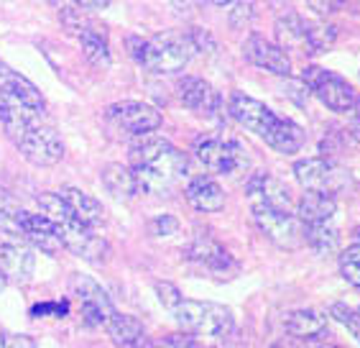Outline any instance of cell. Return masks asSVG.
I'll list each match as a JSON object with an SVG mask.
<instances>
[{
    "mask_svg": "<svg viewBox=\"0 0 360 348\" xmlns=\"http://www.w3.org/2000/svg\"><path fill=\"white\" fill-rule=\"evenodd\" d=\"M131 164L139 195H169L174 185L187 174L184 151L169 144L167 139L143 136L131 147Z\"/></svg>",
    "mask_w": 360,
    "mask_h": 348,
    "instance_id": "1",
    "label": "cell"
},
{
    "mask_svg": "<svg viewBox=\"0 0 360 348\" xmlns=\"http://www.w3.org/2000/svg\"><path fill=\"white\" fill-rule=\"evenodd\" d=\"M228 116L238 120L243 128H248L250 133H256L258 139H264L278 154H297L307 141V133L302 125L289 118H278L269 105L250 98L245 92L230 95Z\"/></svg>",
    "mask_w": 360,
    "mask_h": 348,
    "instance_id": "2",
    "label": "cell"
},
{
    "mask_svg": "<svg viewBox=\"0 0 360 348\" xmlns=\"http://www.w3.org/2000/svg\"><path fill=\"white\" fill-rule=\"evenodd\" d=\"M39 208H41V216L56 225L64 249H70L72 254H77L79 259H87V261H105L108 259L110 249L105 244V238L95 236V230L90 225L77 220L70 205L62 200V195L44 192V195H39Z\"/></svg>",
    "mask_w": 360,
    "mask_h": 348,
    "instance_id": "3",
    "label": "cell"
},
{
    "mask_svg": "<svg viewBox=\"0 0 360 348\" xmlns=\"http://www.w3.org/2000/svg\"><path fill=\"white\" fill-rule=\"evenodd\" d=\"M128 44H131L133 59H139L146 70L156 72V75L184 70L194 54V46L189 42L187 31H167V34L153 36L148 42L131 36Z\"/></svg>",
    "mask_w": 360,
    "mask_h": 348,
    "instance_id": "4",
    "label": "cell"
},
{
    "mask_svg": "<svg viewBox=\"0 0 360 348\" xmlns=\"http://www.w3.org/2000/svg\"><path fill=\"white\" fill-rule=\"evenodd\" d=\"M176 323L184 328V333L197 338H228L236 328V318L230 307L217 302H200V299H181L172 310Z\"/></svg>",
    "mask_w": 360,
    "mask_h": 348,
    "instance_id": "5",
    "label": "cell"
},
{
    "mask_svg": "<svg viewBox=\"0 0 360 348\" xmlns=\"http://www.w3.org/2000/svg\"><path fill=\"white\" fill-rule=\"evenodd\" d=\"M297 182L304 187V192H319V195L338 197L353 185V177L345 167H340L335 159L314 156V159H302L294 164Z\"/></svg>",
    "mask_w": 360,
    "mask_h": 348,
    "instance_id": "6",
    "label": "cell"
},
{
    "mask_svg": "<svg viewBox=\"0 0 360 348\" xmlns=\"http://www.w3.org/2000/svg\"><path fill=\"white\" fill-rule=\"evenodd\" d=\"M302 85L307 90H312L319 103L335 113H350L358 103V92L353 90V85H347L340 75L322 70V67H307L302 72Z\"/></svg>",
    "mask_w": 360,
    "mask_h": 348,
    "instance_id": "7",
    "label": "cell"
},
{
    "mask_svg": "<svg viewBox=\"0 0 360 348\" xmlns=\"http://www.w3.org/2000/svg\"><path fill=\"white\" fill-rule=\"evenodd\" d=\"M13 141L15 147H18V151L31 164H36V167H54L64 156V144L59 139V133L51 125H44L39 120L26 125Z\"/></svg>",
    "mask_w": 360,
    "mask_h": 348,
    "instance_id": "8",
    "label": "cell"
},
{
    "mask_svg": "<svg viewBox=\"0 0 360 348\" xmlns=\"http://www.w3.org/2000/svg\"><path fill=\"white\" fill-rule=\"evenodd\" d=\"M258 228L269 238L271 244L281 251H297L304 246V223L297 216H291L286 210H269L258 208L253 210Z\"/></svg>",
    "mask_w": 360,
    "mask_h": 348,
    "instance_id": "9",
    "label": "cell"
},
{
    "mask_svg": "<svg viewBox=\"0 0 360 348\" xmlns=\"http://www.w3.org/2000/svg\"><path fill=\"white\" fill-rule=\"evenodd\" d=\"M194 154H197V159L205 164V169L212 174H233L248 164L245 149H243L238 141L217 139V136L197 139Z\"/></svg>",
    "mask_w": 360,
    "mask_h": 348,
    "instance_id": "10",
    "label": "cell"
},
{
    "mask_svg": "<svg viewBox=\"0 0 360 348\" xmlns=\"http://www.w3.org/2000/svg\"><path fill=\"white\" fill-rule=\"evenodd\" d=\"M75 294H77V302H79L82 321L87 323V325L105 328L112 321V315L118 313V310L112 307L108 292L97 285L95 279L84 277V274H77L75 277Z\"/></svg>",
    "mask_w": 360,
    "mask_h": 348,
    "instance_id": "11",
    "label": "cell"
},
{
    "mask_svg": "<svg viewBox=\"0 0 360 348\" xmlns=\"http://www.w3.org/2000/svg\"><path fill=\"white\" fill-rule=\"evenodd\" d=\"M108 118L123 128V131L133 133V136H148L161 125V113L148 103H139V100H123L108 108Z\"/></svg>",
    "mask_w": 360,
    "mask_h": 348,
    "instance_id": "12",
    "label": "cell"
},
{
    "mask_svg": "<svg viewBox=\"0 0 360 348\" xmlns=\"http://www.w3.org/2000/svg\"><path fill=\"white\" fill-rule=\"evenodd\" d=\"M176 90H179V100L184 108H189L192 113L197 116H205V118H217L222 116V98L220 92L207 82V80H202V77H181L179 85H176Z\"/></svg>",
    "mask_w": 360,
    "mask_h": 348,
    "instance_id": "13",
    "label": "cell"
},
{
    "mask_svg": "<svg viewBox=\"0 0 360 348\" xmlns=\"http://www.w3.org/2000/svg\"><path fill=\"white\" fill-rule=\"evenodd\" d=\"M245 192H248V200L253 205V210L269 208V210H286V213H291V208H294L291 189L269 172L250 174Z\"/></svg>",
    "mask_w": 360,
    "mask_h": 348,
    "instance_id": "14",
    "label": "cell"
},
{
    "mask_svg": "<svg viewBox=\"0 0 360 348\" xmlns=\"http://www.w3.org/2000/svg\"><path fill=\"white\" fill-rule=\"evenodd\" d=\"M243 56L248 59L250 64H256L261 70L274 72L278 77H289L291 75V59L278 44L269 42L264 36L250 34L245 42H243Z\"/></svg>",
    "mask_w": 360,
    "mask_h": 348,
    "instance_id": "15",
    "label": "cell"
},
{
    "mask_svg": "<svg viewBox=\"0 0 360 348\" xmlns=\"http://www.w3.org/2000/svg\"><path fill=\"white\" fill-rule=\"evenodd\" d=\"M184 256H187L189 261H194V264H200V266H205V269H210V272H217V274H228L238 269L233 256L217 244L215 238L207 236V233H197V236L184 246Z\"/></svg>",
    "mask_w": 360,
    "mask_h": 348,
    "instance_id": "16",
    "label": "cell"
},
{
    "mask_svg": "<svg viewBox=\"0 0 360 348\" xmlns=\"http://www.w3.org/2000/svg\"><path fill=\"white\" fill-rule=\"evenodd\" d=\"M36 266L34 251L23 244H0V272L8 282L23 285L31 279Z\"/></svg>",
    "mask_w": 360,
    "mask_h": 348,
    "instance_id": "17",
    "label": "cell"
},
{
    "mask_svg": "<svg viewBox=\"0 0 360 348\" xmlns=\"http://www.w3.org/2000/svg\"><path fill=\"white\" fill-rule=\"evenodd\" d=\"M184 197L200 213H220L225 208V189L210 177H194L184 189Z\"/></svg>",
    "mask_w": 360,
    "mask_h": 348,
    "instance_id": "18",
    "label": "cell"
},
{
    "mask_svg": "<svg viewBox=\"0 0 360 348\" xmlns=\"http://www.w3.org/2000/svg\"><path fill=\"white\" fill-rule=\"evenodd\" d=\"M105 330H108L110 341L118 348H146V343H148L143 323L139 318H133V315L115 313L112 321L105 325Z\"/></svg>",
    "mask_w": 360,
    "mask_h": 348,
    "instance_id": "19",
    "label": "cell"
},
{
    "mask_svg": "<svg viewBox=\"0 0 360 348\" xmlns=\"http://www.w3.org/2000/svg\"><path fill=\"white\" fill-rule=\"evenodd\" d=\"M23 241L36 249H41L44 254H59L64 249L62 238H59V230L51 220H46L44 216H31L26 218V230H23Z\"/></svg>",
    "mask_w": 360,
    "mask_h": 348,
    "instance_id": "20",
    "label": "cell"
},
{
    "mask_svg": "<svg viewBox=\"0 0 360 348\" xmlns=\"http://www.w3.org/2000/svg\"><path fill=\"white\" fill-rule=\"evenodd\" d=\"M284 330L291 338L299 341H314L319 335H325L327 318L319 315L317 310H294L284 318Z\"/></svg>",
    "mask_w": 360,
    "mask_h": 348,
    "instance_id": "21",
    "label": "cell"
},
{
    "mask_svg": "<svg viewBox=\"0 0 360 348\" xmlns=\"http://www.w3.org/2000/svg\"><path fill=\"white\" fill-rule=\"evenodd\" d=\"M59 195H62V200L70 205V210L75 213L77 220H82L84 225L95 228V225H100L105 220V210H103V205H100V200H95L92 195L82 192V189L64 187Z\"/></svg>",
    "mask_w": 360,
    "mask_h": 348,
    "instance_id": "22",
    "label": "cell"
},
{
    "mask_svg": "<svg viewBox=\"0 0 360 348\" xmlns=\"http://www.w3.org/2000/svg\"><path fill=\"white\" fill-rule=\"evenodd\" d=\"M276 42L284 51L307 54V18L299 13H286L276 21Z\"/></svg>",
    "mask_w": 360,
    "mask_h": 348,
    "instance_id": "23",
    "label": "cell"
},
{
    "mask_svg": "<svg viewBox=\"0 0 360 348\" xmlns=\"http://www.w3.org/2000/svg\"><path fill=\"white\" fill-rule=\"evenodd\" d=\"M338 210V200L319 192H304L297 205V218L302 223H330Z\"/></svg>",
    "mask_w": 360,
    "mask_h": 348,
    "instance_id": "24",
    "label": "cell"
},
{
    "mask_svg": "<svg viewBox=\"0 0 360 348\" xmlns=\"http://www.w3.org/2000/svg\"><path fill=\"white\" fill-rule=\"evenodd\" d=\"M103 187L110 192L112 197H136L139 187H136V177L133 169L123 167V164H108L103 169Z\"/></svg>",
    "mask_w": 360,
    "mask_h": 348,
    "instance_id": "25",
    "label": "cell"
},
{
    "mask_svg": "<svg viewBox=\"0 0 360 348\" xmlns=\"http://www.w3.org/2000/svg\"><path fill=\"white\" fill-rule=\"evenodd\" d=\"M79 39V46H82L84 56L90 59L95 67H108L110 64V46H108V39L105 34H100V28L90 26L77 34Z\"/></svg>",
    "mask_w": 360,
    "mask_h": 348,
    "instance_id": "26",
    "label": "cell"
},
{
    "mask_svg": "<svg viewBox=\"0 0 360 348\" xmlns=\"http://www.w3.org/2000/svg\"><path fill=\"white\" fill-rule=\"evenodd\" d=\"M304 244L317 254H333L340 244V233L333 223H307L304 225Z\"/></svg>",
    "mask_w": 360,
    "mask_h": 348,
    "instance_id": "27",
    "label": "cell"
},
{
    "mask_svg": "<svg viewBox=\"0 0 360 348\" xmlns=\"http://www.w3.org/2000/svg\"><path fill=\"white\" fill-rule=\"evenodd\" d=\"M26 218H28V213L13 200V197L0 195V230H6L8 236L21 238V241H23Z\"/></svg>",
    "mask_w": 360,
    "mask_h": 348,
    "instance_id": "28",
    "label": "cell"
},
{
    "mask_svg": "<svg viewBox=\"0 0 360 348\" xmlns=\"http://www.w3.org/2000/svg\"><path fill=\"white\" fill-rule=\"evenodd\" d=\"M338 39V28L325 21H307V54H322L333 49Z\"/></svg>",
    "mask_w": 360,
    "mask_h": 348,
    "instance_id": "29",
    "label": "cell"
},
{
    "mask_svg": "<svg viewBox=\"0 0 360 348\" xmlns=\"http://www.w3.org/2000/svg\"><path fill=\"white\" fill-rule=\"evenodd\" d=\"M340 272L350 285L360 287V244L350 246L340 254Z\"/></svg>",
    "mask_w": 360,
    "mask_h": 348,
    "instance_id": "30",
    "label": "cell"
},
{
    "mask_svg": "<svg viewBox=\"0 0 360 348\" xmlns=\"http://www.w3.org/2000/svg\"><path fill=\"white\" fill-rule=\"evenodd\" d=\"M333 318H338L342 325L353 333V338L360 343V307H347V305H333Z\"/></svg>",
    "mask_w": 360,
    "mask_h": 348,
    "instance_id": "31",
    "label": "cell"
},
{
    "mask_svg": "<svg viewBox=\"0 0 360 348\" xmlns=\"http://www.w3.org/2000/svg\"><path fill=\"white\" fill-rule=\"evenodd\" d=\"M146 348H200V343L189 338V335H167V338H159V341H148Z\"/></svg>",
    "mask_w": 360,
    "mask_h": 348,
    "instance_id": "32",
    "label": "cell"
},
{
    "mask_svg": "<svg viewBox=\"0 0 360 348\" xmlns=\"http://www.w3.org/2000/svg\"><path fill=\"white\" fill-rule=\"evenodd\" d=\"M156 294H159V302L167 307V310H174V307L184 299L181 297V292L172 285V282H156Z\"/></svg>",
    "mask_w": 360,
    "mask_h": 348,
    "instance_id": "33",
    "label": "cell"
},
{
    "mask_svg": "<svg viewBox=\"0 0 360 348\" xmlns=\"http://www.w3.org/2000/svg\"><path fill=\"white\" fill-rule=\"evenodd\" d=\"M176 228H179V220H176L174 216H156L151 220L153 236H172Z\"/></svg>",
    "mask_w": 360,
    "mask_h": 348,
    "instance_id": "34",
    "label": "cell"
},
{
    "mask_svg": "<svg viewBox=\"0 0 360 348\" xmlns=\"http://www.w3.org/2000/svg\"><path fill=\"white\" fill-rule=\"evenodd\" d=\"M307 6L317 15H333L342 8V0H307Z\"/></svg>",
    "mask_w": 360,
    "mask_h": 348,
    "instance_id": "35",
    "label": "cell"
},
{
    "mask_svg": "<svg viewBox=\"0 0 360 348\" xmlns=\"http://www.w3.org/2000/svg\"><path fill=\"white\" fill-rule=\"evenodd\" d=\"M0 348H36V343H34V338H28V335L0 333Z\"/></svg>",
    "mask_w": 360,
    "mask_h": 348,
    "instance_id": "36",
    "label": "cell"
},
{
    "mask_svg": "<svg viewBox=\"0 0 360 348\" xmlns=\"http://www.w3.org/2000/svg\"><path fill=\"white\" fill-rule=\"evenodd\" d=\"M67 310H70L67 302H49V305H36L34 310H31V315H34V318H39V315H54V318H62Z\"/></svg>",
    "mask_w": 360,
    "mask_h": 348,
    "instance_id": "37",
    "label": "cell"
},
{
    "mask_svg": "<svg viewBox=\"0 0 360 348\" xmlns=\"http://www.w3.org/2000/svg\"><path fill=\"white\" fill-rule=\"evenodd\" d=\"M347 136L360 144V98L355 103V108L350 111V128H347Z\"/></svg>",
    "mask_w": 360,
    "mask_h": 348,
    "instance_id": "38",
    "label": "cell"
},
{
    "mask_svg": "<svg viewBox=\"0 0 360 348\" xmlns=\"http://www.w3.org/2000/svg\"><path fill=\"white\" fill-rule=\"evenodd\" d=\"M46 3H49V6H54L59 13H64V11H72V8L79 6L77 0H46ZM79 8H82V6H79Z\"/></svg>",
    "mask_w": 360,
    "mask_h": 348,
    "instance_id": "39",
    "label": "cell"
},
{
    "mask_svg": "<svg viewBox=\"0 0 360 348\" xmlns=\"http://www.w3.org/2000/svg\"><path fill=\"white\" fill-rule=\"evenodd\" d=\"M82 8H90V11H103V8L110 6V0H77Z\"/></svg>",
    "mask_w": 360,
    "mask_h": 348,
    "instance_id": "40",
    "label": "cell"
},
{
    "mask_svg": "<svg viewBox=\"0 0 360 348\" xmlns=\"http://www.w3.org/2000/svg\"><path fill=\"white\" fill-rule=\"evenodd\" d=\"M266 348H291V346H289V341H274V343H269Z\"/></svg>",
    "mask_w": 360,
    "mask_h": 348,
    "instance_id": "41",
    "label": "cell"
},
{
    "mask_svg": "<svg viewBox=\"0 0 360 348\" xmlns=\"http://www.w3.org/2000/svg\"><path fill=\"white\" fill-rule=\"evenodd\" d=\"M212 6H230V3H236V0H210Z\"/></svg>",
    "mask_w": 360,
    "mask_h": 348,
    "instance_id": "42",
    "label": "cell"
},
{
    "mask_svg": "<svg viewBox=\"0 0 360 348\" xmlns=\"http://www.w3.org/2000/svg\"><path fill=\"white\" fill-rule=\"evenodd\" d=\"M6 285H8V279L3 277V272H0V292H3V290H6Z\"/></svg>",
    "mask_w": 360,
    "mask_h": 348,
    "instance_id": "43",
    "label": "cell"
},
{
    "mask_svg": "<svg viewBox=\"0 0 360 348\" xmlns=\"http://www.w3.org/2000/svg\"><path fill=\"white\" fill-rule=\"evenodd\" d=\"M317 348H340V346H333V343H322V346H317Z\"/></svg>",
    "mask_w": 360,
    "mask_h": 348,
    "instance_id": "44",
    "label": "cell"
}]
</instances>
